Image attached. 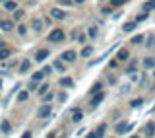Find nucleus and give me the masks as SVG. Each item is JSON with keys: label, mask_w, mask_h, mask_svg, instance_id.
Segmentation results:
<instances>
[{"label": "nucleus", "mask_w": 155, "mask_h": 138, "mask_svg": "<svg viewBox=\"0 0 155 138\" xmlns=\"http://www.w3.org/2000/svg\"><path fill=\"white\" fill-rule=\"evenodd\" d=\"M0 130H2L4 134H10V132H12V125H10V121H0Z\"/></svg>", "instance_id": "nucleus-10"}, {"label": "nucleus", "mask_w": 155, "mask_h": 138, "mask_svg": "<svg viewBox=\"0 0 155 138\" xmlns=\"http://www.w3.org/2000/svg\"><path fill=\"white\" fill-rule=\"evenodd\" d=\"M2 2H4V4H6V2H10V0H2Z\"/></svg>", "instance_id": "nucleus-46"}, {"label": "nucleus", "mask_w": 155, "mask_h": 138, "mask_svg": "<svg viewBox=\"0 0 155 138\" xmlns=\"http://www.w3.org/2000/svg\"><path fill=\"white\" fill-rule=\"evenodd\" d=\"M105 130H107V125H105V122H101V125L97 126V130H95V138H103L105 136Z\"/></svg>", "instance_id": "nucleus-14"}, {"label": "nucleus", "mask_w": 155, "mask_h": 138, "mask_svg": "<svg viewBox=\"0 0 155 138\" xmlns=\"http://www.w3.org/2000/svg\"><path fill=\"white\" fill-rule=\"evenodd\" d=\"M41 72H43V74H45V76H48V74H51V72H52V68H51V66H45V68H43V70H41Z\"/></svg>", "instance_id": "nucleus-39"}, {"label": "nucleus", "mask_w": 155, "mask_h": 138, "mask_svg": "<svg viewBox=\"0 0 155 138\" xmlns=\"http://www.w3.org/2000/svg\"><path fill=\"white\" fill-rule=\"evenodd\" d=\"M87 33H89V37H95V35H97V27H95V26H91L89 29H87Z\"/></svg>", "instance_id": "nucleus-34"}, {"label": "nucleus", "mask_w": 155, "mask_h": 138, "mask_svg": "<svg viewBox=\"0 0 155 138\" xmlns=\"http://www.w3.org/2000/svg\"><path fill=\"white\" fill-rule=\"evenodd\" d=\"M147 16H149L147 12H143V14H138V18H136V23H140V22H145V19H147Z\"/></svg>", "instance_id": "nucleus-28"}, {"label": "nucleus", "mask_w": 155, "mask_h": 138, "mask_svg": "<svg viewBox=\"0 0 155 138\" xmlns=\"http://www.w3.org/2000/svg\"><path fill=\"white\" fill-rule=\"evenodd\" d=\"M87 138H95V132H89V134H87Z\"/></svg>", "instance_id": "nucleus-43"}, {"label": "nucleus", "mask_w": 155, "mask_h": 138, "mask_svg": "<svg viewBox=\"0 0 155 138\" xmlns=\"http://www.w3.org/2000/svg\"><path fill=\"white\" fill-rule=\"evenodd\" d=\"M52 68H56V70H60V72H64V62L62 60H54V64H52Z\"/></svg>", "instance_id": "nucleus-25"}, {"label": "nucleus", "mask_w": 155, "mask_h": 138, "mask_svg": "<svg viewBox=\"0 0 155 138\" xmlns=\"http://www.w3.org/2000/svg\"><path fill=\"white\" fill-rule=\"evenodd\" d=\"M21 138H33V134H31V130H25V132H23V134H21Z\"/></svg>", "instance_id": "nucleus-41"}, {"label": "nucleus", "mask_w": 155, "mask_h": 138, "mask_svg": "<svg viewBox=\"0 0 155 138\" xmlns=\"http://www.w3.org/2000/svg\"><path fill=\"white\" fill-rule=\"evenodd\" d=\"M143 66L147 68V70H149V68H153V66H155V58H153V57H145V58H143Z\"/></svg>", "instance_id": "nucleus-17"}, {"label": "nucleus", "mask_w": 155, "mask_h": 138, "mask_svg": "<svg viewBox=\"0 0 155 138\" xmlns=\"http://www.w3.org/2000/svg\"><path fill=\"white\" fill-rule=\"evenodd\" d=\"M23 18V12L21 10H16V12H14V19H21Z\"/></svg>", "instance_id": "nucleus-37"}, {"label": "nucleus", "mask_w": 155, "mask_h": 138, "mask_svg": "<svg viewBox=\"0 0 155 138\" xmlns=\"http://www.w3.org/2000/svg\"><path fill=\"white\" fill-rule=\"evenodd\" d=\"M124 2H126V0H110V4H113V6H122Z\"/></svg>", "instance_id": "nucleus-38"}, {"label": "nucleus", "mask_w": 155, "mask_h": 138, "mask_svg": "<svg viewBox=\"0 0 155 138\" xmlns=\"http://www.w3.org/2000/svg\"><path fill=\"white\" fill-rule=\"evenodd\" d=\"M120 91H122V93H128L130 91V86H122V90H120Z\"/></svg>", "instance_id": "nucleus-42"}, {"label": "nucleus", "mask_w": 155, "mask_h": 138, "mask_svg": "<svg viewBox=\"0 0 155 138\" xmlns=\"http://www.w3.org/2000/svg\"><path fill=\"white\" fill-rule=\"evenodd\" d=\"M143 35H134L132 37V45H140V43H143Z\"/></svg>", "instance_id": "nucleus-26"}, {"label": "nucleus", "mask_w": 155, "mask_h": 138, "mask_svg": "<svg viewBox=\"0 0 155 138\" xmlns=\"http://www.w3.org/2000/svg\"><path fill=\"white\" fill-rule=\"evenodd\" d=\"M136 66H138V62H136V60H132V62H130V64H128V74H134Z\"/></svg>", "instance_id": "nucleus-31"}, {"label": "nucleus", "mask_w": 155, "mask_h": 138, "mask_svg": "<svg viewBox=\"0 0 155 138\" xmlns=\"http://www.w3.org/2000/svg\"><path fill=\"white\" fill-rule=\"evenodd\" d=\"M130 138H140V136H130Z\"/></svg>", "instance_id": "nucleus-47"}, {"label": "nucleus", "mask_w": 155, "mask_h": 138, "mask_svg": "<svg viewBox=\"0 0 155 138\" xmlns=\"http://www.w3.org/2000/svg\"><path fill=\"white\" fill-rule=\"evenodd\" d=\"M153 76H155V72H153Z\"/></svg>", "instance_id": "nucleus-48"}, {"label": "nucleus", "mask_w": 155, "mask_h": 138, "mask_svg": "<svg viewBox=\"0 0 155 138\" xmlns=\"http://www.w3.org/2000/svg\"><path fill=\"white\" fill-rule=\"evenodd\" d=\"M52 97H54V93H52V91H48V93H47V95H45V97H43V99H45V101H51V99H52Z\"/></svg>", "instance_id": "nucleus-40"}, {"label": "nucleus", "mask_w": 155, "mask_h": 138, "mask_svg": "<svg viewBox=\"0 0 155 138\" xmlns=\"http://www.w3.org/2000/svg\"><path fill=\"white\" fill-rule=\"evenodd\" d=\"M29 66H31V62H29V58H23L21 64H19V74H25L29 70Z\"/></svg>", "instance_id": "nucleus-13"}, {"label": "nucleus", "mask_w": 155, "mask_h": 138, "mask_svg": "<svg viewBox=\"0 0 155 138\" xmlns=\"http://www.w3.org/2000/svg\"><path fill=\"white\" fill-rule=\"evenodd\" d=\"M66 99H68V95H66L64 91H60V93H58V101H60V103H64Z\"/></svg>", "instance_id": "nucleus-36"}, {"label": "nucleus", "mask_w": 155, "mask_h": 138, "mask_svg": "<svg viewBox=\"0 0 155 138\" xmlns=\"http://www.w3.org/2000/svg\"><path fill=\"white\" fill-rule=\"evenodd\" d=\"M60 86L62 88H72V86H74V80H72V78H60Z\"/></svg>", "instance_id": "nucleus-16"}, {"label": "nucleus", "mask_w": 155, "mask_h": 138, "mask_svg": "<svg viewBox=\"0 0 155 138\" xmlns=\"http://www.w3.org/2000/svg\"><path fill=\"white\" fill-rule=\"evenodd\" d=\"M153 88H155V86H153Z\"/></svg>", "instance_id": "nucleus-49"}, {"label": "nucleus", "mask_w": 155, "mask_h": 138, "mask_svg": "<svg viewBox=\"0 0 155 138\" xmlns=\"http://www.w3.org/2000/svg\"><path fill=\"white\" fill-rule=\"evenodd\" d=\"M4 6H6V10H16V2H14V0H10V2H6Z\"/></svg>", "instance_id": "nucleus-33"}, {"label": "nucleus", "mask_w": 155, "mask_h": 138, "mask_svg": "<svg viewBox=\"0 0 155 138\" xmlns=\"http://www.w3.org/2000/svg\"><path fill=\"white\" fill-rule=\"evenodd\" d=\"M143 136H147V138H153V136H155V122H153V121L145 122V126H143Z\"/></svg>", "instance_id": "nucleus-2"}, {"label": "nucleus", "mask_w": 155, "mask_h": 138, "mask_svg": "<svg viewBox=\"0 0 155 138\" xmlns=\"http://www.w3.org/2000/svg\"><path fill=\"white\" fill-rule=\"evenodd\" d=\"M62 60H64V62H74L76 60V58H78V55H76V53L74 51H64V53H62Z\"/></svg>", "instance_id": "nucleus-6"}, {"label": "nucleus", "mask_w": 155, "mask_h": 138, "mask_svg": "<svg viewBox=\"0 0 155 138\" xmlns=\"http://www.w3.org/2000/svg\"><path fill=\"white\" fill-rule=\"evenodd\" d=\"M51 105H47V103H45V105H41V107H39V111H37V115H39V119H47V117L48 115H51Z\"/></svg>", "instance_id": "nucleus-4"}, {"label": "nucleus", "mask_w": 155, "mask_h": 138, "mask_svg": "<svg viewBox=\"0 0 155 138\" xmlns=\"http://www.w3.org/2000/svg\"><path fill=\"white\" fill-rule=\"evenodd\" d=\"M130 129H132V125H128V122H118V125L114 126L116 134H122V132H126V130H130Z\"/></svg>", "instance_id": "nucleus-8"}, {"label": "nucleus", "mask_w": 155, "mask_h": 138, "mask_svg": "<svg viewBox=\"0 0 155 138\" xmlns=\"http://www.w3.org/2000/svg\"><path fill=\"white\" fill-rule=\"evenodd\" d=\"M51 16L54 18V19H64V18H66V14L62 12L60 8H51Z\"/></svg>", "instance_id": "nucleus-9"}, {"label": "nucleus", "mask_w": 155, "mask_h": 138, "mask_svg": "<svg viewBox=\"0 0 155 138\" xmlns=\"http://www.w3.org/2000/svg\"><path fill=\"white\" fill-rule=\"evenodd\" d=\"M4 47H6V45H4V43H2V41H0V49H4Z\"/></svg>", "instance_id": "nucleus-45"}, {"label": "nucleus", "mask_w": 155, "mask_h": 138, "mask_svg": "<svg viewBox=\"0 0 155 138\" xmlns=\"http://www.w3.org/2000/svg\"><path fill=\"white\" fill-rule=\"evenodd\" d=\"M116 58H118V60H128V51H126V49H120L118 51V55H116Z\"/></svg>", "instance_id": "nucleus-19"}, {"label": "nucleus", "mask_w": 155, "mask_h": 138, "mask_svg": "<svg viewBox=\"0 0 155 138\" xmlns=\"http://www.w3.org/2000/svg\"><path fill=\"white\" fill-rule=\"evenodd\" d=\"M101 90H103V84H101V82H95L93 86H91V95H97V93H101Z\"/></svg>", "instance_id": "nucleus-15"}, {"label": "nucleus", "mask_w": 155, "mask_h": 138, "mask_svg": "<svg viewBox=\"0 0 155 138\" xmlns=\"http://www.w3.org/2000/svg\"><path fill=\"white\" fill-rule=\"evenodd\" d=\"M74 2H76V4H84L85 0H74Z\"/></svg>", "instance_id": "nucleus-44"}, {"label": "nucleus", "mask_w": 155, "mask_h": 138, "mask_svg": "<svg viewBox=\"0 0 155 138\" xmlns=\"http://www.w3.org/2000/svg\"><path fill=\"white\" fill-rule=\"evenodd\" d=\"M136 27H138V23H136V22H128V23H124V33H130V31H134V29Z\"/></svg>", "instance_id": "nucleus-18"}, {"label": "nucleus", "mask_w": 155, "mask_h": 138, "mask_svg": "<svg viewBox=\"0 0 155 138\" xmlns=\"http://www.w3.org/2000/svg\"><path fill=\"white\" fill-rule=\"evenodd\" d=\"M27 97H29V91H19L18 93V101H25Z\"/></svg>", "instance_id": "nucleus-29"}, {"label": "nucleus", "mask_w": 155, "mask_h": 138, "mask_svg": "<svg viewBox=\"0 0 155 138\" xmlns=\"http://www.w3.org/2000/svg\"><path fill=\"white\" fill-rule=\"evenodd\" d=\"M58 4H60V6H72L74 0H58Z\"/></svg>", "instance_id": "nucleus-32"}, {"label": "nucleus", "mask_w": 155, "mask_h": 138, "mask_svg": "<svg viewBox=\"0 0 155 138\" xmlns=\"http://www.w3.org/2000/svg\"><path fill=\"white\" fill-rule=\"evenodd\" d=\"M43 23H45V22H43V19H39V18H35V19H33V22H31V26H33V31H41V29H43Z\"/></svg>", "instance_id": "nucleus-12"}, {"label": "nucleus", "mask_w": 155, "mask_h": 138, "mask_svg": "<svg viewBox=\"0 0 155 138\" xmlns=\"http://www.w3.org/2000/svg\"><path fill=\"white\" fill-rule=\"evenodd\" d=\"M81 119H84V111H81V109H74V111H72V121H74V122H80Z\"/></svg>", "instance_id": "nucleus-11"}, {"label": "nucleus", "mask_w": 155, "mask_h": 138, "mask_svg": "<svg viewBox=\"0 0 155 138\" xmlns=\"http://www.w3.org/2000/svg\"><path fill=\"white\" fill-rule=\"evenodd\" d=\"M64 31H62L60 27H54L51 33H48V43H62L64 41Z\"/></svg>", "instance_id": "nucleus-1"}, {"label": "nucleus", "mask_w": 155, "mask_h": 138, "mask_svg": "<svg viewBox=\"0 0 155 138\" xmlns=\"http://www.w3.org/2000/svg\"><path fill=\"white\" fill-rule=\"evenodd\" d=\"M153 45H155V37L149 35V37H147V43H145V47H153Z\"/></svg>", "instance_id": "nucleus-35"}, {"label": "nucleus", "mask_w": 155, "mask_h": 138, "mask_svg": "<svg viewBox=\"0 0 155 138\" xmlns=\"http://www.w3.org/2000/svg\"><path fill=\"white\" fill-rule=\"evenodd\" d=\"M12 27H14L12 19H0V29L2 31H12Z\"/></svg>", "instance_id": "nucleus-7"}, {"label": "nucleus", "mask_w": 155, "mask_h": 138, "mask_svg": "<svg viewBox=\"0 0 155 138\" xmlns=\"http://www.w3.org/2000/svg\"><path fill=\"white\" fill-rule=\"evenodd\" d=\"M8 57H10V49H8V47L0 49V60H6Z\"/></svg>", "instance_id": "nucleus-22"}, {"label": "nucleus", "mask_w": 155, "mask_h": 138, "mask_svg": "<svg viewBox=\"0 0 155 138\" xmlns=\"http://www.w3.org/2000/svg\"><path fill=\"white\" fill-rule=\"evenodd\" d=\"M48 90H51V88H48V84H43V86L39 88V95H43V97H45L47 93H48Z\"/></svg>", "instance_id": "nucleus-24"}, {"label": "nucleus", "mask_w": 155, "mask_h": 138, "mask_svg": "<svg viewBox=\"0 0 155 138\" xmlns=\"http://www.w3.org/2000/svg\"><path fill=\"white\" fill-rule=\"evenodd\" d=\"M149 10H155V0H147V2H143V12H149Z\"/></svg>", "instance_id": "nucleus-21"}, {"label": "nucleus", "mask_w": 155, "mask_h": 138, "mask_svg": "<svg viewBox=\"0 0 155 138\" xmlns=\"http://www.w3.org/2000/svg\"><path fill=\"white\" fill-rule=\"evenodd\" d=\"M43 78H45V74H43L41 70H39V72H35V74H31V82H35V84H37V82H41Z\"/></svg>", "instance_id": "nucleus-20"}, {"label": "nucleus", "mask_w": 155, "mask_h": 138, "mask_svg": "<svg viewBox=\"0 0 155 138\" xmlns=\"http://www.w3.org/2000/svg\"><path fill=\"white\" fill-rule=\"evenodd\" d=\"M91 53H93V47H84V49H81V57H84V58L91 57Z\"/></svg>", "instance_id": "nucleus-23"}, {"label": "nucleus", "mask_w": 155, "mask_h": 138, "mask_svg": "<svg viewBox=\"0 0 155 138\" xmlns=\"http://www.w3.org/2000/svg\"><path fill=\"white\" fill-rule=\"evenodd\" d=\"M18 33H19V35H25V33H27V26L19 23V26H18Z\"/></svg>", "instance_id": "nucleus-30"}, {"label": "nucleus", "mask_w": 155, "mask_h": 138, "mask_svg": "<svg viewBox=\"0 0 155 138\" xmlns=\"http://www.w3.org/2000/svg\"><path fill=\"white\" fill-rule=\"evenodd\" d=\"M142 103H143V99L140 97V99H132V101H130V105H132L134 109H138V107H142Z\"/></svg>", "instance_id": "nucleus-27"}, {"label": "nucleus", "mask_w": 155, "mask_h": 138, "mask_svg": "<svg viewBox=\"0 0 155 138\" xmlns=\"http://www.w3.org/2000/svg\"><path fill=\"white\" fill-rule=\"evenodd\" d=\"M103 99H105V93L103 91L97 93V95H93V97H91V109H97V107L103 103Z\"/></svg>", "instance_id": "nucleus-3"}, {"label": "nucleus", "mask_w": 155, "mask_h": 138, "mask_svg": "<svg viewBox=\"0 0 155 138\" xmlns=\"http://www.w3.org/2000/svg\"><path fill=\"white\" fill-rule=\"evenodd\" d=\"M48 49H41V51H37V55H35V62H45L47 58H48Z\"/></svg>", "instance_id": "nucleus-5"}]
</instances>
